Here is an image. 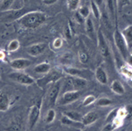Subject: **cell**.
I'll return each mask as SVG.
<instances>
[{"mask_svg": "<svg viewBox=\"0 0 132 131\" xmlns=\"http://www.w3.org/2000/svg\"><path fill=\"white\" fill-rule=\"evenodd\" d=\"M47 20V14L40 11L26 12L20 18L17 20V22L25 29H35L43 25Z\"/></svg>", "mask_w": 132, "mask_h": 131, "instance_id": "6da1fadb", "label": "cell"}, {"mask_svg": "<svg viewBox=\"0 0 132 131\" xmlns=\"http://www.w3.org/2000/svg\"><path fill=\"white\" fill-rule=\"evenodd\" d=\"M113 38H114V42L117 51L119 52V54H120L122 60L124 62H126L128 56H129V50L128 48L126 41H125L124 38H123L122 34V32L119 30V29L116 28L114 31V33H113Z\"/></svg>", "mask_w": 132, "mask_h": 131, "instance_id": "7a4b0ae2", "label": "cell"}, {"mask_svg": "<svg viewBox=\"0 0 132 131\" xmlns=\"http://www.w3.org/2000/svg\"><path fill=\"white\" fill-rule=\"evenodd\" d=\"M8 78L13 82L27 86L32 85V84L36 83L33 77H31L30 75L27 73L22 72V71H13V72L8 74Z\"/></svg>", "mask_w": 132, "mask_h": 131, "instance_id": "3957f363", "label": "cell"}, {"mask_svg": "<svg viewBox=\"0 0 132 131\" xmlns=\"http://www.w3.org/2000/svg\"><path fill=\"white\" fill-rule=\"evenodd\" d=\"M61 88H62L61 80L55 82V83H52L50 84V87L48 88V92H47V95H46V100H47V102H48V105L54 106L56 104L59 94H60V92H61Z\"/></svg>", "mask_w": 132, "mask_h": 131, "instance_id": "277c9868", "label": "cell"}, {"mask_svg": "<svg viewBox=\"0 0 132 131\" xmlns=\"http://www.w3.org/2000/svg\"><path fill=\"white\" fill-rule=\"evenodd\" d=\"M63 71H60L58 69H52L48 73L45 74L42 78L39 79L36 83L38 84V85L40 86H44V85H48V84H51L52 83H55L56 81H59L63 77Z\"/></svg>", "mask_w": 132, "mask_h": 131, "instance_id": "5b68a950", "label": "cell"}, {"mask_svg": "<svg viewBox=\"0 0 132 131\" xmlns=\"http://www.w3.org/2000/svg\"><path fill=\"white\" fill-rule=\"evenodd\" d=\"M81 91L78 90H71V91H66L62 94V96L57 100L58 105L61 106H66L71 104V103L75 102L81 97Z\"/></svg>", "mask_w": 132, "mask_h": 131, "instance_id": "8992f818", "label": "cell"}, {"mask_svg": "<svg viewBox=\"0 0 132 131\" xmlns=\"http://www.w3.org/2000/svg\"><path fill=\"white\" fill-rule=\"evenodd\" d=\"M97 42L98 48H99V51L101 52V55L105 59H109L110 56H111V53H110L109 47H108L101 29H100L97 32Z\"/></svg>", "mask_w": 132, "mask_h": 131, "instance_id": "52a82bcc", "label": "cell"}, {"mask_svg": "<svg viewBox=\"0 0 132 131\" xmlns=\"http://www.w3.org/2000/svg\"><path fill=\"white\" fill-rule=\"evenodd\" d=\"M40 115H41V102L32 106L30 111H29L28 122L27 123H28V127L30 129H33L37 124V122L40 119Z\"/></svg>", "mask_w": 132, "mask_h": 131, "instance_id": "ba28073f", "label": "cell"}, {"mask_svg": "<svg viewBox=\"0 0 132 131\" xmlns=\"http://www.w3.org/2000/svg\"><path fill=\"white\" fill-rule=\"evenodd\" d=\"M87 84V80L83 77H71L67 78L65 83V87H71V90H78L80 91L84 89Z\"/></svg>", "mask_w": 132, "mask_h": 131, "instance_id": "9c48e42d", "label": "cell"}, {"mask_svg": "<svg viewBox=\"0 0 132 131\" xmlns=\"http://www.w3.org/2000/svg\"><path fill=\"white\" fill-rule=\"evenodd\" d=\"M32 61L27 58H16L10 62V66L16 71H21L28 68L32 64Z\"/></svg>", "mask_w": 132, "mask_h": 131, "instance_id": "30bf717a", "label": "cell"}, {"mask_svg": "<svg viewBox=\"0 0 132 131\" xmlns=\"http://www.w3.org/2000/svg\"><path fill=\"white\" fill-rule=\"evenodd\" d=\"M63 72L70 75L71 77H83V78L86 79V75H88V72L86 69H78L75 67L72 66H63Z\"/></svg>", "mask_w": 132, "mask_h": 131, "instance_id": "8fae6325", "label": "cell"}, {"mask_svg": "<svg viewBox=\"0 0 132 131\" xmlns=\"http://www.w3.org/2000/svg\"><path fill=\"white\" fill-rule=\"evenodd\" d=\"M48 48V44L44 42H40V43L33 44L27 48V53L31 56H38L42 55V53L45 52V50Z\"/></svg>", "mask_w": 132, "mask_h": 131, "instance_id": "7c38bea8", "label": "cell"}, {"mask_svg": "<svg viewBox=\"0 0 132 131\" xmlns=\"http://www.w3.org/2000/svg\"><path fill=\"white\" fill-rule=\"evenodd\" d=\"M95 78L100 84H107L108 82V74L107 71L103 69V67L99 66L98 68H96L95 69Z\"/></svg>", "mask_w": 132, "mask_h": 131, "instance_id": "4fadbf2b", "label": "cell"}, {"mask_svg": "<svg viewBox=\"0 0 132 131\" xmlns=\"http://www.w3.org/2000/svg\"><path fill=\"white\" fill-rule=\"evenodd\" d=\"M97 120H98L97 113L94 111H91V112H89V113H86L85 115H83L81 123L83 124V126L84 127L90 126L93 123H94Z\"/></svg>", "mask_w": 132, "mask_h": 131, "instance_id": "5bb4252c", "label": "cell"}, {"mask_svg": "<svg viewBox=\"0 0 132 131\" xmlns=\"http://www.w3.org/2000/svg\"><path fill=\"white\" fill-rule=\"evenodd\" d=\"M85 24H86V30L88 36L93 40H96L97 33L96 31H95V27L94 24H93V20L91 18H87L86 21H85Z\"/></svg>", "mask_w": 132, "mask_h": 131, "instance_id": "9a60e30c", "label": "cell"}, {"mask_svg": "<svg viewBox=\"0 0 132 131\" xmlns=\"http://www.w3.org/2000/svg\"><path fill=\"white\" fill-rule=\"evenodd\" d=\"M10 98L5 92L0 91V112H5L10 107Z\"/></svg>", "mask_w": 132, "mask_h": 131, "instance_id": "2e32d148", "label": "cell"}, {"mask_svg": "<svg viewBox=\"0 0 132 131\" xmlns=\"http://www.w3.org/2000/svg\"><path fill=\"white\" fill-rule=\"evenodd\" d=\"M118 71L127 80L130 81L132 79V67L129 65L126 62H124L118 68Z\"/></svg>", "mask_w": 132, "mask_h": 131, "instance_id": "e0dca14e", "label": "cell"}, {"mask_svg": "<svg viewBox=\"0 0 132 131\" xmlns=\"http://www.w3.org/2000/svg\"><path fill=\"white\" fill-rule=\"evenodd\" d=\"M122 32V34L124 38L125 41L127 43L128 48L132 49V25H129L127 27H125Z\"/></svg>", "mask_w": 132, "mask_h": 131, "instance_id": "ac0fdd59", "label": "cell"}, {"mask_svg": "<svg viewBox=\"0 0 132 131\" xmlns=\"http://www.w3.org/2000/svg\"><path fill=\"white\" fill-rule=\"evenodd\" d=\"M110 89L116 95H123L125 93L124 86L122 84V82H120L119 80H114L112 82L111 85H110Z\"/></svg>", "mask_w": 132, "mask_h": 131, "instance_id": "d6986e66", "label": "cell"}, {"mask_svg": "<svg viewBox=\"0 0 132 131\" xmlns=\"http://www.w3.org/2000/svg\"><path fill=\"white\" fill-rule=\"evenodd\" d=\"M51 69L50 64L48 63H41L39 64H37L34 69V71L37 74H42V75H45V74L48 73Z\"/></svg>", "mask_w": 132, "mask_h": 131, "instance_id": "ffe728a7", "label": "cell"}, {"mask_svg": "<svg viewBox=\"0 0 132 131\" xmlns=\"http://www.w3.org/2000/svg\"><path fill=\"white\" fill-rule=\"evenodd\" d=\"M100 20H101L102 26L105 27L106 30L111 31L112 22H111V19H110V17H109V15H108V12H103V13H101V16Z\"/></svg>", "mask_w": 132, "mask_h": 131, "instance_id": "44dd1931", "label": "cell"}, {"mask_svg": "<svg viewBox=\"0 0 132 131\" xmlns=\"http://www.w3.org/2000/svg\"><path fill=\"white\" fill-rule=\"evenodd\" d=\"M61 122H62V124H63V125L69 126V127H73V128H81L84 127L81 122H78V121H72V120L69 119V118L66 117V116H64V115H63V117L61 118Z\"/></svg>", "mask_w": 132, "mask_h": 131, "instance_id": "7402d4cb", "label": "cell"}, {"mask_svg": "<svg viewBox=\"0 0 132 131\" xmlns=\"http://www.w3.org/2000/svg\"><path fill=\"white\" fill-rule=\"evenodd\" d=\"M63 115L68 117L69 119L72 120V121H75L78 122L82 121L83 115L77 111H65L64 113H63Z\"/></svg>", "mask_w": 132, "mask_h": 131, "instance_id": "603a6c76", "label": "cell"}, {"mask_svg": "<svg viewBox=\"0 0 132 131\" xmlns=\"http://www.w3.org/2000/svg\"><path fill=\"white\" fill-rule=\"evenodd\" d=\"M106 8L108 10V13L111 18H116V6L113 0H106Z\"/></svg>", "mask_w": 132, "mask_h": 131, "instance_id": "cb8c5ba5", "label": "cell"}, {"mask_svg": "<svg viewBox=\"0 0 132 131\" xmlns=\"http://www.w3.org/2000/svg\"><path fill=\"white\" fill-rule=\"evenodd\" d=\"M91 10H92V13H93V17H94L96 20H100L101 16V9H100L99 6H98L93 0L91 1Z\"/></svg>", "mask_w": 132, "mask_h": 131, "instance_id": "d4e9b609", "label": "cell"}, {"mask_svg": "<svg viewBox=\"0 0 132 131\" xmlns=\"http://www.w3.org/2000/svg\"><path fill=\"white\" fill-rule=\"evenodd\" d=\"M95 104H96L97 107H106L111 106L113 104V101L108 98H101V99H99V100H96Z\"/></svg>", "mask_w": 132, "mask_h": 131, "instance_id": "484cf974", "label": "cell"}, {"mask_svg": "<svg viewBox=\"0 0 132 131\" xmlns=\"http://www.w3.org/2000/svg\"><path fill=\"white\" fill-rule=\"evenodd\" d=\"M60 61L63 66H71L72 61H73V56L70 53H66V54H64L62 56Z\"/></svg>", "mask_w": 132, "mask_h": 131, "instance_id": "4316f807", "label": "cell"}, {"mask_svg": "<svg viewBox=\"0 0 132 131\" xmlns=\"http://www.w3.org/2000/svg\"><path fill=\"white\" fill-rule=\"evenodd\" d=\"M14 1L15 0H3L1 3V5H0V10L2 12H8V11H10L11 7L13 5Z\"/></svg>", "mask_w": 132, "mask_h": 131, "instance_id": "83f0119b", "label": "cell"}, {"mask_svg": "<svg viewBox=\"0 0 132 131\" xmlns=\"http://www.w3.org/2000/svg\"><path fill=\"white\" fill-rule=\"evenodd\" d=\"M20 41H19V40H17V39H14V40H12V41H10V43L8 44V48H7V50L9 52H15L17 51V50L20 48Z\"/></svg>", "mask_w": 132, "mask_h": 131, "instance_id": "f1b7e54d", "label": "cell"}, {"mask_svg": "<svg viewBox=\"0 0 132 131\" xmlns=\"http://www.w3.org/2000/svg\"><path fill=\"white\" fill-rule=\"evenodd\" d=\"M55 119H56V111L53 108L48 109L46 113L45 122L46 123H52L55 121Z\"/></svg>", "mask_w": 132, "mask_h": 131, "instance_id": "f546056e", "label": "cell"}, {"mask_svg": "<svg viewBox=\"0 0 132 131\" xmlns=\"http://www.w3.org/2000/svg\"><path fill=\"white\" fill-rule=\"evenodd\" d=\"M78 13L81 15L83 18L85 19V20H86L87 18H89V16H90V13H91V10L89 9L88 6L86 5H83V6H80L79 8H78Z\"/></svg>", "mask_w": 132, "mask_h": 131, "instance_id": "4dcf8cb0", "label": "cell"}, {"mask_svg": "<svg viewBox=\"0 0 132 131\" xmlns=\"http://www.w3.org/2000/svg\"><path fill=\"white\" fill-rule=\"evenodd\" d=\"M80 0H67V7L70 11H76L78 9Z\"/></svg>", "mask_w": 132, "mask_h": 131, "instance_id": "1f68e13d", "label": "cell"}, {"mask_svg": "<svg viewBox=\"0 0 132 131\" xmlns=\"http://www.w3.org/2000/svg\"><path fill=\"white\" fill-rule=\"evenodd\" d=\"M118 109H119V107H116V108L113 109L112 111L109 112V113H108L107 118H106V122H107V123H111L117 116H118Z\"/></svg>", "mask_w": 132, "mask_h": 131, "instance_id": "d6a6232c", "label": "cell"}, {"mask_svg": "<svg viewBox=\"0 0 132 131\" xmlns=\"http://www.w3.org/2000/svg\"><path fill=\"white\" fill-rule=\"evenodd\" d=\"M95 101H96V97H95L94 95H92V94L87 95L86 98L84 99V100H83L82 105L84 106V107H88V106L95 103Z\"/></svg>", "mask_w": 132, "mask_h": 131, "instance_id": "836d02e7", "label": "cell"}, {"mask_svg": "<svg viewBox=\"0 0 132 131\" xmlns=\"http://www.w3.org/2000/svg\"><path fill=\"white\" fill-rule=\"evenodd\" d=\"M88 55L86 54V52L84 51H78V60H79V62L83 63V64H85V63H86L88 62Z\"/></svg>", "mask_w": 132, "mask_h": 131, "instance_id": "e575fe53", "label": "cell"}, {"mask_svg": "<svg viewBox=\"0 0 132 131\" xmlns=\"http://www.w3.org/2000/svg\"><path fill=\"white\" fill-rule=\"evenodd\" d=\"M131 0H117V9H122L125 6L130 5Z\"/></svg>", "mask_w": 132, "mask_h": 131, "instance_id": "d590c367", "label": "cell"}, {"mask_svg": "<svg viewBox=\"0 0 132 131\" xmlns=\"http://www.w3.org/2000/svg\"><path fill=\"white\" fill-rule=\"evenodd\" d=\"M5 131H20V127L19 125V123L13 122V123L11 124V125L6 128Z\"/></svg>", "mask_w": 132, "mask_h": 131, "instance_id": "8d00e7d4", "label": "cell"}, {"mask_svg": "<svg viewBox=\"0 0 132 131\" xmlns=\"http://www.w3.org/2000/svg\"><path fill=\"white\" fill-rule=\"evenodd\" d=\"M126 110V119L125 120H131L132 119V105H127L125 107Z\"/></svg>", "mask_w": 132, "mask_h": 131, "instance_id": "74e56055", "label": "cell"}, {"mask_svg": "<svg viewBox=\"0 0 132 131\" xmlns=\"http://www.w3.org/2000/svg\"><path fill=\"white\" fill-rule=\"evenodd\" d=\"M74 19H75L76 22L78 23V24H84L85 21H86V20H85V19L83 18L79 13H78V12H75V14H74Z\"/></svg>", "mask_w": 132, "mask_h": 131, "instance_id": "f35d334b", "label": "cell"}, {"mask_svg": "<svg viewBox=\"0 0 132 131\" xmlns=\"http://www.w3.org/2000/svg\"><path fill=\"white\" fill-rule=\"evenodd\" d=\"M63 46V40L61 38H56L53 41V47L55 48H60Z\"/></svg>", "mask_w": 132, "mask_h": 131, "instance_id": "ab89813d", "label": "cell"}, {"mask_svg": "<svg viewBox=\"0 0 132 131\" xmlns=\"http://www.w3.org/2000/svg\"><path fill=\"white\" fill-rule=\"evenodd\" d=\"M114 129H116V128L112 123H107L106 126H104V128H102V131H113Z\"/></svg>", "mask_w": 132, "mask_h": 131, "instance_id": "60d3db41", "label": "cell"}, {"mask_svg": "<svg viewBox=\"0 0 132 131\" xmlns=\"http://www.w3.org/2000/svg\"><path fill=\"white\" fill-rule=\"evenodd\" d=\"M58 0H42V3L45 5H52L54 4H56Z\"/></svg>", "mask_w": 132, "mask_h": 131, "instance_id": "b9f144b4", "label": "cell"}, {"mask_svg": "<svg viewBox=\"0 0 132 131\" xmlns=\"http://www.w3.org/2000/svg\"><path fill=\"white\" fill-rule=\"evenodd\" d=\"M93 2H94L96 5L99 6V7H101V6L103 5V3H104V0H93Z\"/></svg>", "mask_w": 132, "mask_h": 131, "instance_id": "7bdbcfd3", "label": "cell"}, {"mask_svg": "<svg viewBox=\"0 0 132 131\" xmlns=\"http://www.w3.org/2000/svg\"><path fill=\"white\" fill-rule=\"evenodd\" d=\"M126 63L132 67V55H130V56H128V58H127V60H126Z\"/></svg>", "mask_w": 132, "mask_h": 131, "instance_id": "ee69618b", "label": "cell"}, {"mask_svg": "<svg viewBox=\"0 0 132 131\" xmlns=\"http://www.w3.org/2000/svg\"><path fill=\"white\" fill-rule=\"evenodd\" d=\"M113 1H114V5H116V9H117V0H113Z\"/></svg>", "mask_w": 132, "mask_h": 131, "instance_id": "f6af8a7d", "label": "cell"}, {"mask_svg": "<svg viewBox=\"0 0 132 131\" xmlns=\"http://www.w3.org/2000/svg\"><path fill=\"white\" fill-rule=\"evenodd\" d=\"M22 1H23V3H27V2L29 1V0H22Z\"/></svg>", "mask_w": 132, "mask_h": 131, "instance_id": "bcb514c9", "label": "cell"}, {"mask_svg": "<svg viewBox=\"0 0 132 131\" xmlns=\"http://www.w3.org/2000/svg\"><path fill=\"white\" fill-rule=\"evenodd\" d=\"M80 131H88V130H87V129H81Z\"/></svg>", "mask_w": 132, "mask_h": 131, "instance_id": "7dc6e473", "label": "cell"}, {"mask_svg": "<svg viewBox=\"0 0 132 131\" xmlns=\"http://www.w3.org/2000/svg\"><path fill=\"white\" fill-rule=\"evenodd\" d=\"M119 131H126V130H125V129H123V128H122V129H121V130H119Z\"/></svg>", "mask_w": 132, "mask_h": 131, "instance_id": "c3c4849f", "label": "cell"}, {"mask_svg": "<svg viewBox=\"0 0 132 131\" xmlns=\"http://www.w3.org/2000/svg\"><path fill=\"white\" fill-rule=\"evenodd\" d=\"M129 82H130V83H131V84H132V79L130 80V81H129Z\"/></svg>", "mask_w": 132, "mask_h": 131, "instance_id": "681fc988", "label": "cell"}, {"mask_svg": "<svg viewBox=\"0 0 132 131\" xmlns=\"http://www.w3.org/2000/svg\"><path fill=\"white\" fill-rule=\"evenodd\" d=\"M0 77H1V75H0Z\"/></svg>", "mask_w": 132, "mask_h": 131, "instance_id": "f907efd6", "label": "cell"}]
</instances>
